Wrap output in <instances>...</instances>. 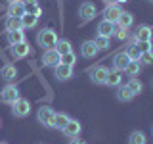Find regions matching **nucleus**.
I'll return each instance as SVG.
<instances>
[{
  "label": "nucleus",
  "mask_w": 153,
  "mask_h": 144,
  "mask_svg": "<svg viewBox=\"0 0 153 144\" xmlns=\"http://www.w3.org/2000/svg\"><path fill=\"white\" fill-rule=\"evenodd\" d=\"M153 38V29L149 25H138L136 33H134V42H146Z\"/></svg>",
  "instance_id": "obj_10"
},
{
  "label": "nucleus",
  "mask_w": 153,
  "mask_h": 144,
  "mask_svg": "<svg viewBox=\"0 0 153 144\" xmlns=\"http://www.w3.org/2000/svg\"><path fill=\"white\" fill-rule=\"evenodd\" d=\"M115 37L119 38V40H124V38L128 37V29H124V27H115Z\"/></svg>",
  "instance_id": "obj_33"
},
{
  "label": "nucleus",
  "mask_w": 153,
  "mask_h": 144,
  "mask_svg": "<svg viewBox=\"0 0 153 144\" xmlns=\"http://www.w3.org/2000/svg\"><path fill=\"white\" fill-rule=\"evenodd\" d=\"M54 77L57 81H67L73 77V67L71 65H65V64H59L54 67Z\"/></svg>",
  "instance_id": "obj_13"
},
{
  "label": "nucleus",
  "mask_w": 153,
  "mask_h": 144,
  "mask_svg": "<svg viewBox=\"0 0 153 144\" xmlns=\"http://www.w3.org/2000/svg\"><path fill=\"white\" fill-rule=\"evenodd\" d=\"M149 2H153V0H149Z\"/></svg>",
  "instance_id": "obj_42"
},
{
  "label": "nucleus",
  "mask_w": 153,
  "mask_h": 144,
  "mask_svg": "<svg viewBox=\"0 0 153 144\" xmlns=\"http://www.w3.org/2000/svg\"><path fill=\"white\" fill-rule=\"evenodd\" d=\"M56 50L59 52L61 56H63V54H69V52H73V46H71V42L67 40V38H57V42H56Z\"/></svg>",
  "instance_id": "obj_22"
},
{
  "label": "nucleus",
  "mask_w": 153,
  "mask_h": 144,
  "mask_svg": "<svg viewBox=\"0 0 153 144\" xmlns=\"http://www.w3.org/2000/svg\"><path fill=\"white\" fill-rule=\"evenodd\" d=\"M124 2H128V0H115V4H124Z\"/></svg>",
  "instance_id": "obj_38"
},
{
  "label": "nucleus",
  "mask_w": 153,
  "mask_h": 144,
  "mask_svg": "<svg viewBox=\"0 0 153 144\" xmlns=\"http://www.w3.org/2000/svg\"><path fill=\"white\" fill-rule=\"evenodd\" d=\"M128 64H130V58H128L126 52H119V54H115V58H113V69L115 71H124Z\"/></svg>",
  "instance_id": "obj_14"
},
{
  "label": "nucleus",
  "mask_w": 153,
  "mask_h": 144,
  "mask_svg": "<svg viewBox=\"0 0 153 144\" xmlns=\"http://www.w3.org/2000/svg\"><path fill=\"white\" fill-rule=\"evenodd\" d=\"M98 52H100V48L96 46L94 40H86V42H82V46H80V54H82V58H86V60L96 58Z\"/></svg>",
  "instance_id": "obj_12"
},
{
  "label": "nucleus",
  "mask_w": 153,
  "mask_h": 144,
  "mask_svg": "<svg viewBox=\"0 0 153 144\" xmlns=\"http://www.w3.org/2000/svg\"><path fill=\"white\" fill-rule=\"evenodd\" d=\"M105 4H115V0H103Z\"/></svg>",
  "instance_id": "obj_39"
},
{
  "label": "nucleus",
  "mask_w": 153,
  "mask_h": 144,
  "mask_svg": "<svg viewBox=\"0 0 153 144\" xmlns=\"http://www.w3.org/2000/svg\"><path fill=\"white\" fill-rule=\"evenodd\" d=\"M121 81H123V77H121V71H109V75H107V81H105V85L107 86H115L117 88L119 85H121Z\"/></svg>",
  "instance_id": "obj_23"
},
{
  "label": "nucleus",
  "mask_w": 153,
  "mask_h": 144,
  "mask_svg": "<svg viewBox=\"0 0 153 144\" xmlns=\"http://www.w3.org/2000/svg\"><path fill=\"white\" fill-rule=\"evenodd\" d=\"M69 144H84L82 140H80V138H71V142Z\"/></svg>",
  "instance_id": "obj_37"
},
{
  "label": "nucleus",
  "mask_w": 153,
  "mask_h": 144,
  "mask_svg": "<svg viewBox=\"0 0 153 144\" xmlns=\"http://www.w3.org/2000/svg\"><path fill=\"white\" fill-rule=\"evenodd\" d=\"M6 2H8V4H10V2H16V0H6Z\"/></svg>",
  "instance_id": "obj_40"
},
{
  "label": "nucleus",
  "mask_w": 153,
  "mask_h": 144,
  "mask_svg": "<svg viewBox=\"0 0 153 144\" xmlns=\"http://www.w3.org/2000/svg\"><path fill=\"white\" fill-rule=\"evenodd\" d=\"M98 35H102V37H113L115 35V23L111 21H100V25H98Z\"/></svg>",
  "instance_id": "obj_17"
},
{
  "label": "nucleus",
  "mask_w": 153,
  "mask_h": 144,
  "mask_svg": "<svg viewBox=\"0 0 153 144\" xmlns=\"http://www.w3.org/2000/svg\"><path fill=\"white\" fill-rule=\"evenodd\" d=\"M0 144H6V142H0Z\"/></svg>",
  "instance_id": "obj_41"
},
{
  "label": "nucleus",
  "mask_w": 153,
  "mask_h": 144,
  "mask_svg": "<svg viewBox=\"0 0 153 144\" xmlns=\"http://www.w3.org/2000/svg\"><path fill=\"white\" fill-rule=\"evenodd\" d=\"M0 125H2V121H0Z\"/></svg>",
  "instance_id": "obj_43"
},
{
  "label": "nucleus",
  "mask_w": 153,
  "mask_h": 144,
  "mask_svg": "<svg viewBox=\"0 0 153 144\" xmlns=\"http://www.w3.org/2000/svg\"><path fill=\"white\" fill-rule=\"evenodd\" d=\"M17 98H19V88H17L16 85L4 86V90L0 92V100H2L4 104H13Z\"/></svg>",
  "instance_id": "obj_5"
},
{
  "label": "nucleus",
  "mask_w": 153,
  "mask_h": 144,
  "mask_svg": "<svg viewBox=\"0 0 153 144\" xmlns=\"http://www.w3.org/2000/svg\"><path fill=\"white\" fill-rule=\"evenodd\" d=\"M29 52H31V46H29L27 42H19V44H13L12 48H10V54L16 58V60H23V58H27Z\"/></svg>",
  "instance_id": "obj_11"
},
{
  "label": "nucleus",
  "mask_w": 153,
  "mask_h": 144,
  "mask_svg": "<svg viewBox=\"0 0 153 144\" xmlns=\"http://www.w3.org/2000/svg\"><path fill=\"white\" fill-rule=\"evenodd\" d=\"M124 52H126L128 58H130V60H134V62H138V60H140V56H142V50L138 48L136 42H130V44L126 46V50H124Z\"/></svg>",
  "instance_id": "obj_26"
},
{
  "label": "nucleus",
  "mask_w": 153,
  "mask_h": 144,
  "mask_svg": "<svg viewBox=\"0 0 153 144\" xmlns=\"http://www.w3.org/2000/svg\"><path fill=\"white\" fill-rule=\"evenodd\" d=\"M96 14H98V10H96V6H94L92 2H82L79 6V16H80V19H82V23L94 19Z\"/></svg>",
  "instance_id": "obj_6"
},
{
  "label": "nucleus",
  "mask_w": 153,
  "mask_h": 144,
  "mask_svg": "<svg viewBox=\"0 0 153 144\" xmlns=\"http://www.w3.org/2000/svg\"><path fill=\"white\" fill-rule=\"evenodd\" d=\"M19 29H23V21H21V17L8 16V19H6V31H19Z\"/></svg>",
  "instance_id": "obj_21"
},
{
  "label": "nucleus",
  "mask_w": 153,
  "mask_h": 144,
  "mask_svg": "<svg viewBox=\"0 0 153 144\" xmlns=\"http://www.w3.org/2000/svg\"><path fill=\"white\" fill-rule=\"evenodd\" d=\"M12 113L16 115V117H27L29 113H31V102H29L27 98H19L16 102L12 104Z\"/></svg>",
  "instance_id": "obj_2"
},
{
  "label": "nucleus",
  "mask_w": 153,
  "mask_h": 144,
  "mask_svg": "<svg viewBox=\"0 0 153 144\" xmlns=\"http://www.w3.org/2000/svg\"><path fill=\"white\" fill-rule=\"evenodd\" d=\"M36 42H38V46H42L44 50H48V48H56V42H57L56 31L54 29H42V31H38Z\"/></svg>",
  "instance_id": "obj_1"
},
{
  "label": "nucleus",
  "mask_w": 153,
  "mask_h": 144,
  "mask_svg": "<svg viewBox=\"0 0 153 144\" xmlns=\"http://www.w3.org/2000/svg\"><path fill=\"white\" fill-rule=\"evenodd\" d=\"M21 21H23V29L25 27H35L38 23V16H35L33 12H25L21 16Z\"/></svg>",
  "instance_id": "obj_24"
},
{
  "label": "nucleus",
  "mask_w": 153,
  "mask_h": 144,
  "mask_svg": "<svg viewBox=\"0 0 153 144\" xmlns=\"http://www.w3.org/2000/svg\"><path fill=\"white\" fill-rule=\"evenodd\" d=\"M0 77H2L4 81H8V83H12V81L17 77V67L12 65V64H6L2 67V71H0Z\"/></svg>",
  "instance_id": "obj_16"
},
{
  "label": "nucleus",
  "mask_w": 153,
  "mask_h": 144,
  "mask_svg": "<svg viewBox=\"0 0 153 144\" xmlns=\"http://www.w3.org/2000/svg\"><path fill=\"white\" fill-rule=\"evenodd\" d=\"M96 46L100 48V50H109L111 48V42H109V37H102V35H98L96 37Z\"/></svg>",
  "instance_id": "obj_30"
},
{
  "label": "nucleus",
  "mask_w": 153,
  "mask_h": 144,
  "mask_svg": "<svg viewBox=\"0 0 153 144\" xmlns=\"http://www.w3.org/2000/svg\"><path fill=\"white\" fill-rule=\"evenodd\" d=\"M75 62H76V56L73 54V52H69V54H63V56H61V64H65V65H71V67H73Z\"/></svg>",
  "instance_id": "obj_31"
},
{
  "label": "nucleus",
  "mask_w": 153,
  "mask_h": 144,
  "mask_svg": "<svg viewBox=\"0 0 153 144\" xmlns=\"http://www.w3.org/2000/svg\"><path fill=\"white\" fill-rule=\"evenodd\" d=\"M69 119H71V117H69L67 113H63V112H61V113H56V115H54V123H52V129L61 131V129L67 125V121H69Z\"/></svg>",
  "instance_id": "obj_20"
},
{
  "label": "nucleus",
  "mask_w": 153,
  "mask_h": 144,
  "mask_svg": "<svg viewBox=\"0 0 153 144\" xmlns=\"http://www.w3.org/2000/svg\"><path fill=\"white\" fill-rule=\"evenodd\" d=\"M128 88H130V92L136 96V94H140L142 90H143V85H142V81L138 79V77H130V81H128Z\"/></svg>",
  "instance_id": "obj_27"
},
{
  "label": "nucleus",
  "mask_w": 153,
  "mask_h": 144,
  "mask_svg": "<svg viewBox=\"0 0 153 144\" xmlns=\"http://www.w3.org/2000/svg\"><path fill=\"white\" fill-rule=\"evenodd\" d=\"M6 37H8L10 46L19 44V42H25V33H23V29H19V31H8Z\"/></svg>",
  "instance_id": "obj_18"
},
{
  "label": "nucleus",
  "mask_w": 153,
  "mask_h": 144,
  "mask_svg": "<svg viewBox=\"0 0 153 144\" xmlns=\"http://www.w3.org/2000/svg\"><path fill=\"white\" fill-rule=\"evenodd\" d=\"M27 12H33V14H35V16H38V17H40L42 10H40V8H38L36 4H35V6H29V8H27Z\"/></svg>",
  "instance_id": "obj_35"
},
{
  "label": "nucleus",
  "mask_w": 153,
  "mask_h": 144,
  "mask_svg": "<svg viewBox=\"0 0 153 144\" xmlns=\"http://www.w3.org/2000/svg\"><path fill=\"white\" fill-rule=\"evenodd\" d=\"M107 75H109V69L103 67V65H96L94 69L90 71V79H92V83H96V85H105Z\"/></svg>",
  "instance_id": "obj_7"
},
{
  "label": "nucleus",
  "mask_w": 153,
  "mask_h": 144,
  "mask_svg": "<svg viewBox=\"0 0 153 144\" xmlns=\"http://www.w3.org/2000/svg\"><path fill=\"white\" fill-rule=\"evenodd\" d=\"M61 131H63V134H65L67 138H76L80 134V131H82V125L76 121V119H69L67 125L61 129Z\"/></svg>",
  "instance_id": "obj_9"
},
{
  "label": "nucleus",
  "mask_w": 153,
  "mask_h": 144,
  "mask_svg": "<svg viewBox=\"0 0 153 144\" xmlns=\"http://www.w3.org/2000/svg\"><path fill=\"white\" fill-rule=\"evenodd\" d=\"M132 98H134V94L130 92V88H128L126 85H124V86L119 85L117 86V100H119V102H130Z\"/></svg>",
  "instance_id": "obj_19"
},
{
  "label": "nucleus",
  "mask_w": 153,
  "mask_h": 144,
  "mask_svg": "<svg viewBox=\"0 0 153 144\" xmlns=\"http://www.w3.org/2000/svg\"><path fill=\"white\" fill-rule=\"evenodd\" d=\"M140 64H146V65H149L153 64V52H142V56H140Z\"/></svg>",
  "instance_id": "obj_32"
},
{
  "label": "nucleus",
  "mask_w": 153,
  "mask_h": 144,
  "mask_svg": "<svg viewBox=\"0 0 153 144\" xmlns=\"http://www.w3.org/2000/svg\"><path fill=\"white\" fill-rule=\"evenodd\" d=\"M123 14V10L119 8V4H107L103 10V19L105 21H111L117 25V21H119V16Z\"/></svg>",
  "instance_id": "obj_8"
},
{
  "label": "nucleus",
  "mask_w": 153,
  "mask_h": 144,
  "mask_svg": "<svg viewBox=\"0 0 153 144\" xmlns=\"http://www.w3.org/2000/svg\"><path fill=\"white\" fill-rule=\"evenodd\" d=\"M23 2H25V6L29 8V6H35V4H36V0H23Z\"/></svg>",
  "instance_id": "obj_36"
},
{
  "label": "nucleus",
  "mask_w": 153,
  "mask_h": 144,
  "mask_svg": "<svg viewBox=\"0 0 153 144\" xmlns=\"http://www.w3.org/2000/svg\"><path fill=\"white\" fill-rule=\"evenodd\" d=\"M138 48H140L142 52H151V40H146V42H136Z\"/></svg>",
  "instance_id": "obj_34"
},
{
  "label": "nucleus",
  "mask_w": 153,
  "mask_h": 144,
  "mask_svg": "<svg viewBox=\"0 0 153 144\" xmlns=\"http://www.w3.org/2000/svg\"><path fill=\"white\" fill-rule=\"evenodd\" d=\"M54 115H56V112L50 108V106H42V108H38V112H36V119H38V123H42L44 127H52Z\"/></svg>",
  "instance_id": "obj_3"
},
{
  "label": "nucleus",
  "mask_w": 153,
  "mask_h": 144,
  "mask_svg": "<svg viewBox=\"0 0 153 144\" xmlns=\"http://www.w3.org/2000/svg\"><path fill=\"white\" fill-rule=\"evenodd\" d=\"M25 12H27V6H25V2H23V0H16V2H10V6H8V16L21 17Z\"/></svg>",
  "instance_id": "obj_15"
},
{
  "label": "nucleus",
  "mask_w": 153,
  "mask_h": 144,
  "mask_svg": "<svg viewBox=\"0 0 153 144\" xmlns=\"http://www.w3.org/2000/svg\"><path fill=\"white\" fill-rule=\"evenodd\" d=\"M147 138L142 131H132L130 136H128V144H146Z\"/></svg>",
  "instance_id": "obj_29"
},
{
  "label": "nucleus",
  "mask_w": 153,
  "mask_h": 144,
  "mask_svg": "<svg viewBox=\"0 0 153 144\" xmlns=\"http://www.w3.org/2000/svg\"><path fill=\"white\" fill-rule=\"evenodd\" d=\"M124 71H126L128 77H138V75H140V71H142V64H140V62L130 60V64L126 65V69H124Z\"/></svg>",
  "instance_id": "obj_28"
},
{
  "label": "nucleus",
  "mask_w": 153,
  "mask_h": 144,
  "mask_svg": "<svg viewBox=\"0 0 153 144\" xmlns=\"http://www.w3.org/2000/svg\"><path fill=\"white\" fill-rule=\"evenodd\" d=\"M132 23H134V17H132V14H130V12H123L121 16H119L117 25H121V27H124V29H130V27H132Z\"/></svg>",
  "instance_id": "obj_25"
},
{
  "label": "nucleus",
  "mask_w": 153,
  "mask_h": 144,
  "mask_svg": "<svg viewBox=\"0 0 153 144\" xmlns=\"http://www.w3.org/2000/svg\"><path fill=\"white\" fill-rule=\"evenodd\" d=\"M42 64L46 67H56L61 64V54L56 50V48H48L44 50V54H42Z\"/></svg>",
  "instance_id": "obj_4"
}]
</instances>
